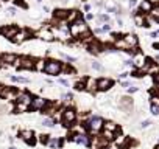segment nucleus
Segmentation results:
<instances>
[{
    "instance_id": "1",
    "label": "nucleus",
    "mask_w": 159,
    "mask_h": 149,
    "mask_svg": "<svg viewBox=\"0 0 159 149\" xmlns=\"http://www.w3.org/2000/svg\"><path fill=\"white\" fill-rule=\"evenodd\" d=\"M86 33H89V30H87V25L83 20H75L70 26V34L72 36H81V34L86 36Z\"/></svg>"
},
{
    "instance_id": "2",
    "label": "nucleus",
    "mask_w": 159,
    "mask_h": 149,
    "mask_svg": "<svg viewBox=\"0 0 159 149\" xmlns=\"http://www.w3.org/2000/svg\"><path fill=\"white\" fill-rule=\"evenodd\" d=\"M103 126L105 124H103V120L100 117H92V118H89V121H87V129H89L92 134H97Z\"/></svg>"
},
{
    "instance_id": "3",
    "label": "nucleus",
    "mask_w": 159,
    "mask_h": 149,
    "mask_svg": "<svg viewBox=\"0 0 159 149\" xmlns=\"http://www.w3.org/2000/svg\"><path fill=\"white\" fill-rule=\"evenodd\" d=\"M44 71L47 75H58L61 71V64L56 61H47V64L44 65Z\"/></svg>"
},
{
    "instance_id": "4",
    "label": "nucleus",
    "mask_w": 159,
    "mask_h": 149,
    "mask_svg": "<svg viewBox=\"0 0 159 149\" xmlns=\"http://www.w3.org/2000/svg\"><path fill=\"white\" fill-rule=\"evenodd\" d=\"M75 118H76V113H75V110H72V109H65L64 112H63V123L65 124V126H70L75 121Z\"/></svg>"
},
{
    "instance_id": "5",
    "label": "nucleus",
    "mask_w": 159,
    "mask_h": 149,
    "mask_svg": "<svg viewBox=\"0 0 159 149\" xmlns=\"http://www.w3.org/2000/svg\"><path fill=\"white\" fill-rule=\"evenodd\" d=\"M45 106H47V103H45V99H42V98H35V99H33V101H31V109L33 110H39V109H45Z\"/></svg>"
},
{
    "instance_id": "6",
    "label": "nucleus",
    "mask_w": 159,
    "mask_h": 149,
    "mask_svg": "<svg viewBox=\"0 0 159 149\" xmlns=\"http://www.w3.org/2000/svg\"><path fill=\"white\" fill-rule=\"evenodd\" d=\"M72 140L75 143H78V145H83V146H89V138H87V135L84 134H75L72 137Z\"/></svg>"
},
{
    "instance_id": "7",
    "label": "nucleus",
    "mask_w": 159,
    "mask_h": 149,
    "mask_svg": "<svg viewBox=\"0 0 159 149\" xmlns=\"http://www.w3.org/2000/svg\"><path fill=\"white\" fill-rule=\"evenodd\" d=\"M0 33H2L3 36L11 37V39H13V37L19 33V30H17V26H8V28H2V30H0Z\"/></svg>"
},
{
    "instance_id": "8",
    "label": "nucleus",
    "mask_w": 159,
    "mask_h": 149,
    "mask_svg": "<svg viewBox=\"0 0 159 149\" xmlns=\"http://www.w3.org/2000/svg\"><path fill=\"white\" fill-rule=\"evenodd\" d=\"M111 86H112V81L111 79H106V78L98 79V90H108Z\"/></svg>"
},
{
    "instance_id": "9",
    "label": "nucleus",
    "mask_w": 159,
    "mask_h": 149,
    "mask_svg": "<svg viewBox=\"0 0 159 149\" xmlns=\"http://www.w3.org/2000/svg\"><path fill=\"white\" fill-rule=\"evenodd\" d=\"M17 65H19V68H33L35 67V62H33L31 59H20L17 61Z\"/></svg>"
},
{
    "instance_id": "10",
    "label": "nucleus",
    "mask_w": 159,
    "mask_h": 149,
    "mask_svg": "<svg viewBox=\"0 0 159 149\" xmlns=\"http://www.w3.org/2000/svg\"><path fill=\"white\" fill-rule=\"evenodd\" d=\"M86 89L91 90V92H95L98 89V81L92 79V78H87V81H86Z\"/></svg>"
},
{
    "instance_id": "11",
    "label": "nucleus",
    "mask_w": 159,
    "mask_h": 149,
    "mask_svg": "<svg viewBox=\"0 0 159 149\" xmlns=\"http://www.w3.org/2000/svg\"><path fill=\"white\" fill-rule=\"evenodd\" d=\"M2 61L5 64H13V62H17V56L16 54H11V53H6L2 56Z\"/></svg>"
},
{
    "instance_id": "12",
    "label": "nucleus",
    "mask_w": 159,
    "mask_h": 149,
    "mask_svg": "<svg viewBox=\"0 0 159 149\" xmlns=\"http://www.w3.org/2000/svg\"><path fill=\"white\" fill-rule=\"evenodd\" d=\"M131 106H133L131 98H123L122 101H120V107H122L123 110H131Z\"/></svg>"
},
{
    "instance_id": "13",
    "label": "nucleus",
    "mask_w": 159,
    "mask_h": 149,
    "mask_svg": "<svg viewBox=\"0 0 159 149\" xmlns=\"http://www.w3.org/2000/svg\"><path fill=\"white\" fill-rule=\"evenodd\" d=\"M123 41L128 43V47H130V48H131V47H134L136 43H137V39H136V36H133V34L125 36V37H123Z\"/></svg>"
},
{
    "instance_id": "14",
    "label": "nucleus",
    "mask_w": 159,
    "mask_h": 149,
    "mask_svg": "<svg viewBox=\"0 0 159 149\" xmlns=\"http://www.w3.org/2000/svg\"><path fill=\"white\" fill-rule=\"evenodd\" d=\"M20 135H22V138H24L25 141L33 143V132H31V130H22Z\"/></svg>"
},
{
    "instance_id": "15",
    "label": "nucleus",
    "mask_w": 159,
    "mask_h": 149,
    "mask_svg": "<svg viewBox=\"0 0 159 149\" xmlns=\"http://www.w3.org/2000/svg\"><path fill=\"white\" fill-rule=\"evenodd\" d=\"M39 36L42 37V39H45V41H52L53 39V33L48 31V30H41Z\"/></svg>"
},
{
    "instance_id": "16",
    "label": "nucleus",
    "mask_w": 159,
    "mask_h": 149,
    "mask_svg": "<svg viewBox=\"0 0 159 149\" xmlns=\"http://www.w3.org/2000/svg\"><path fill=\"white\" fill-rule=\"evenodd\" d=\"M28 34H30L28 31H22V33H17V34H16V36L13 37V41H14V42H22V41H24V39H25V37L28 36Z\"/></svg>"
},
{
    "instance_id": "17",
    "label": "nucleus",
    "mask_w": 159,
    "mask_h": 149,
    "mask_svg": "<svg viewBox=\"0 0 159 149\" xmlns=\"http://www.w3.org/2000/svg\"><path fill=\"white\" fill-rule=\"evenodd\" d=\"M105 130H109V132H117V124L116 123H112V121H109V123L105 124Z\"/></svg>"
},
{
    "instance_id": "18",
    "label": "nucleus",
    "mask_w": 159,
    "mask_h": 149,
    "mask_svg": "<svg viewBox=\"0 0 159 149\" xmlns=\"http://www.w3.org/2000/svg\"><path fill=\"white\" fill-rule=\"evenodd\" d=\"M140 9L144 11V13H148V11H151V3L148 2V0H144L140 5Z\"/></svg>"
},
{
    "instance_id": "19",
    "label": "nucleus",
    "mask_w": 159,
    "mask_h": 149,
    "mask_svg": "<svg viewBox=\"0 0 159 149\" xmlns=\"http://www.w3.org/2000/svg\"><path fill=\"white\" fill-rule=\"evenodd\" d=\"M55 16H56L58 19H64V17H69L67 11H64V9H56V11H55Z\"/></svg>"
},
{
    "instance_id": "20",
    "label": "nucleus",
    "mask_w": 159,
    "mask_h": 149,
    "mask_svg": "<svg viewBox=\"0 0 159 149\" xmlns=\"http://www.w3.org/2000/svg\"><path fill=\"white\" fill-rule=\"evenodd\" d=\"M134 65H136V67H139V68H144V58H142L140 54H139L137 58H136V61H134Z\"/></svg>"
},
{
    "instance_id": "21",
    "label": "nucleus",
    "mask_w": 159,
    "mask_h": 149,
    "mask_svg": "<svg viewBox=\"0 0 159 149\" xmlns=\"http://www.w3.org/2000/svg\"><path fill=\"white\" fill-rule=\"evenodd\" d=\"M100 51H101V47L98 45L97 42H94V43L91 45V53H100Z\"/></svg>"
},
{
    "instance_id": "22",
    "label": "nucleus",
    "mask_w": 159,
    "mask_h": 149,
    "mask_svg": "<svg viewBox=\"0 0 159 149\" xmlns=\"http://www.w3.org/2000/svg\"><path fill=\"white\" fill-rule=\"evenodd\" d=\"M48 146L50 148H58L59 146V140L58 138H52L50 141H48Z\"/></svg>"
},
{
    "instance_id": "23",
    "label": "nucleus",
    "mask_w": 159,
    "mask_h": 149,
    "mask_svg": "<svg viewBox=\"0 0 159 149\" xmlns=\"http://www.w3.org/2000/svg\"><path fill=\"white\" fill-rule=\"evenodd\" d=\"M11 81H14V82H28L27 78H19V76H11Z\"/></svg>"
},
{
    "instance_id": "24",
    "label": "nucleus",
    "mask_w": 159,
    "mask_h": 149,
    "mask_svg": "<svg viewBox=\"0 0 159 149\" xmlns=\"http://www.w3.org/2000/svg\"><path fill=\"white\" fill-rule=\"evenodd\" d=\"M42 124H44V126H47V128H53V124H55V123H53V120L45 118V120L42 121Z\"/></svg>"
},
{
    "instance_id": "25",
    "label": "nucleus",
    "mask_w": 159,
    "mask_h": 149,
    "mask_svg": "<svg viewBox=\"0 0 159 149\" xmlns=\"http://www.w3.org/2000/svg\"><path fill=\"white\" fill-rule=\"evenodd\" d=\"M76 17H78V11H72V13H70V16L67 17V20H70V22H73Z\"/></svg>"
},
{
    "instance_id": "26",
    "label": "nucleus",
    "mask_w": 159,
    "mask_h": 149,
    "mask_svg": "<svg viewBox=\"0 0 159 149\" xmlns=\"http://www.w3.org/2000/svg\"><path fill=\"white\" fill-rule=\"evenodd\" d=\"M151 112L155 115H159V104H151Z\"/></svg>"
},
{
    "instance_id": "27",
    "label": "nucleus",
    "mask_w": 159,
    "mask_h": 149,
    "mask_svg": "<svg viewBox=\"0 0 159 149\" xmlns=\"http://www.w3.org/2000/svg\"><path fill=\"white\" fill-rule=\"evenodd\" d=\"M76 90H83V89H86V84L84 82H76V87H75Z\"/></svg>"
},
{
    "instance_id": "28",
    "label": "nucleus",
    "mask_w": 159,
    "mask_h": 149,
    "mask_svg": "<svg viewBox=\"0 0 159 149\" xmlns=\"http://www.w3.org/2000/svg\"><path fill=\"white\" fill-rule=\"evenodd\" d=\"M92 68H95V70H103V67L98 62H92Z\"/></svg>"
},
{
    "instance_id": "29",
    "label": "nucleus",
    "mask_w": 159,
    "mask_h": 149,
    "mask_svg": "<svg viewBox=\"0 0 159 149\" xmlns=\"http://www.w3.org/2000/svg\"><path fill=\"white\" fill-rule=\"evenodd\" d=\"M136 24H137V25H144V19H142L140 16H136Z\"/></svg>"
},
{
    "instance_id": "30",
    "label": "nucleus",
    "mask_w": 159,
    "mask_h": 149,
    "mask_svg": "<svg viewBox=\"0 0 159 149\" xmlns=\"http://www.w3.org/2000/svg\"><path fill=\"white\" fill-rule=\"evenodd\" d=\"M153 14H155V16H156V20L159 22V6H156L155 9H153Z\"/></svg>"
},
{
    "instance_id": "31",
    "label": "nucleus",
    "mask_w": 159,
    "mask_h": 149,
    "mask_svg": "<svg viewBox=\"0 0 159 149\" xmlns=\"http://www.w3.org/2000/svg\"><path fill=\"white\" fill-rule=\"evenodd\" d=\"M98 19H100L101 22H108V16H105V14H101V16H98Z\"/></svg>"
},
{
    "instance_id": "32",
    "label": "nucleus",
    "mask_w": 159,
    "mask_h": 149,
    "mask_svg": "<svg viewBox=\"0 0 159 149\" xmlns=\"http://www.w3.org/2000/svg\"><path fill=\"white\" fill-rule=\"evenodd\" d=\"M63 99L64 101H70V99H72V95H70V93L69 95H63Z\"/></svg>"
},
{
    "instance_id": "33",
    "label": "nucleus",
    "mask_w": 159,
    "mask_h": 149,
    "mask_svg": "<svg viewBox=\"0 0 159 149\" xmlns=\"http://www.w3.org/2000/svg\"><path fill=\"white\" fill-rule=\"evenodd\" d=\"M150 124H151V121H148V120H147V121H144V123H142V128H148Z\"/></svg>"
},
{
    "instance_id": "34",
    "label": "nucleus",
    "mask_w": 159,
    "mask_h": 149,
    "mask_svg": "<svg viewBox=\"0 0 159 149\" xmlns=\"http://www.w3.org/2000/svg\"><path fill=\"white\" fill-rule=\"evenodd\" d=\"M108 30H111V26H109V25H103L101 31H108Z\"/></svg>"
},
{
    "instance_id": "35",
    "label": "nucleus",
    "mask_w": 159,
    "mask_h": 149,
    "mask_svg": "<svg viewBox=\"0 0 159 149\" xmlns=\"http://www.w3.org/2000/svg\"><path fill=\"white\" fill-rule=\"evenodd\" d=\"M136 90H137V87H130V89H128L130 93H133V92H136Z\"/></svg>"
},
{
    "instance_id": "36",
    "label": "nucleus",
    "mask_w": 159,
    "mask_h": 149,
    "mask_svg": "<svg viewBox=\"0 0 159 149\" xmlns=\"http://www.w3.org/2000/svg\"><path fill=\"white\" fill-rule=\"evenodd\" d=\"M8 13H9V14H14V13H16V9H14V8H9V9H8Z\"/></svg>"
},
{
    "instance_id": "37",
    "label": "nucleus",
    "mask_w": 159,
    "mask_h": 149,
    "mask_svg": "<svg viewBox=\"0 0 159 149\" xmlns=\"http://www.w3.org/2000/svg\"><path fill=\"white\" fill-rule=\"evenodd\" d=\"M3 90H5V87H3L2 84H0V96H2V93H3Z\"/></svg>"
},
{
    "instance_id": "38",
    "label": "nucleus",
    "mask_w": 159,
    "mask_h": 149,
    "mask_svg": "<svg viewBox=\"0 0 159 149\" xmlns=\"http://www.w3.org/2000/svg\"><path fill=\"white\" fill-rule=\"evenodd\" d=\"M101 149H112V148H101Z\"/></svg>"
},
{
    "instance_id": "39",
    "label": "nucleus",
    "mask_w": 159,
    "mask_h": 149,
    "mask_svg": "<svg viewBox=\"0 0 159 149\" xmlns=\"http://www.w3.org/2000/svg\"><path fill=\"white\" fill-rule=\"evenodd\" d=\"M155 149H159V145H158V146H156V148H155Z\"/></svg>"
},
{
    "instance_id": "40",
    "label": "nucleus",
    "mask_w": 159,
    "mask_h": 149,
    "mask_svg": "<svg viewBox=\"0 0 159 149\" xmlns=\"http://www.w3.org/2000/svg\"><path fill=\"white\" fill-rule=\"evenodd\" d=\"M158 84H159V78H158Z\"/></svg>"
},
{
    "instance_id": "41",
    "label": "nucleus",
    "mask_w": 159,
    "mask_h": 149,
    "mask_svg": "<svg viewBox=\"0 0 159 149\" xmlns=\"http://www.w3.org/2000/svg\"><path fill=\"white\" fill-rule=\"evenodd\" d=\"M61 2H65V0H61Z\"/></svg>"
},
{
    "instance_id": "42",
    "label": "nucleus",
    "mask_w": 159,
    "mask_h": 149,
    "mask_svg": "<svg viewBox=\"0 0 159 149\" xmlns=\"http://www.w3.org/2000/svg\"><path fill=\"white\" fill-rule=\"evenodd\" d=\"M11 149H14V148H11Z\"/></svg>"
}]
</instances>
